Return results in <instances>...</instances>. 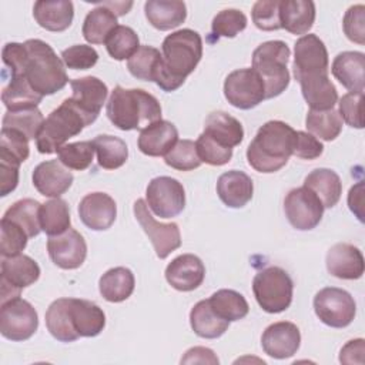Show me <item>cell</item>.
Wrapping results in <instances>:
<instances>
[{
	"instance_id": "1",
	"label": "cell",
	"mask_w": 365,
	"mask_h": 365,
	"mask_svg": "<svg viewBox=\"0 0 365 365\" xmlns=\"http://www.w3.org/2000/svg\"><path fill=\"white\" fill-rule=\"evenodd\" d=\"M163 60L155 74V84L167 91L180 88L202 57V38L191 29L168 34L163 41Z\"/></svg>"
},
{
	"instance_id": "2",
	"label": "cell",
	"mask_w": 365,
	"mask_h": 365,
	"mask_svg": "<svg viewBox=\"0 0 365 365\" xmlns=\"http://www.w3.org/2000/svg\"><path fill=\"white\" fill-rule=\"evenodd\" d=\"M297 131L279 120L259 127L247 148L248 164L258 173L269 174L281 170L294 153Z\"/></svg>"
},
{
	"instance_id": "3",
	"label": "cell",
	"mask_w": 365,
	"mask_h": 365,
	"mask_svg": "<svg viewBox=\"0 0 365 365\" xmlns=\"http://www.w3.org/2000/svg\"><path fill=\"white\" fill-rule=\"evenodd\" d=\"M106 114L120 130H144L147 125L161 120V106L158 100L141 88L114 87L111 91Z\"/></svg>"
},
{
	"instance_id": "4",
	"label": "cell",
	"mask_w": 365,
	"mask_h": 365,
	"mask_svg": "<svg viewBox=\"0 0 365 365\" xmlns=\"http://www.w3.org/2000/svg\"><path fill=\"white\" fill-rule=\"evenodd\" d=\"M24 46L27 50L24 77L31 88L43 97L63 90L68 77L63 60L57 57L53 47L38 38H30Z\"/></svg>"
},
{
	"instance_id": "5",
	"label": "cell",
	"mask_w": 365,
	"mask_h": 365,
	"mask_svg": "<svg viewBox=\"0 0 365 365\" xmlns=\"http://www.w3.org/2000/svg\"><path fill=\"white\" fill-rule=\"evenodd\" d=\"M90 120L73 103L66 98L56 110H53L40 128L36 145L41 154L57 153L68 138L80 134L84 127L90 125Z\"/></svg>"
},
{
	"instance_id": "6",
	"label": "cell",
	"mask_w": 365,
	"mask_h": 365,
	"mask_svg": "<svg viewBox=\"0 0 365 365\" xmlns=\"http://www.w3.org/2000/svg\"><path fill=\"white\" fill-rule=\"evenodd\" d=\"M289 47L281 40L259 44L252 53V68L259 74L265 87V98L279 96L289 84Z\"/></svg>"
},
{
	"instance_id": "7",
	"label": "cell",
	"mask_w": 365,
	"mask_h": 365,
	"mask_svg": "<svg viewBox=\"0 0 365 365\" xmlns=\"http://www.w3.org/2000/svg\"><path fill=\"white\" fill-rule=\"evenodd\" d=\"M294 282L279 267H267L258 271L252 281V292L258 305L268 314H278L292 302Z\"/></svg>"
},
{
	"instance_id": "8",
	"label": "cell",
	"mask_w": 365,
	"mask_h": 365,
	"mask_svg": "<svg viewBox=\"0 0 365 365\" xmlns=\"http://www.w3.org/2000/svg\"><path fill=\"white\" fill-rule=\"evenodd\" d=\"M314 311L321 322L332 328L348 327L356 314L352 295L336 287H327L314 297Z\"/></svg>"
},
{
	"instance_id": "9",
	"label": "cell",
	"mask_w": 365,
	"mask_h": 365,
	"mask_svg": "<svg viewBox=\"0 0 365 365\" xmlns=\"http://www.w3.org/2000/svg\"><path fill=\"white\" fill-rule=\"evenodd\" d=\"M38 327V317L34 307L20 298H11L1 302L0 332L10 341L29 339Z\"/></svg>"
},
{
	"instance_id": "10",
	"label": "cell",
	"mask_w": 365,
	"mask_h": 365,
	"mask_svg": "<svg viewBox=\"0 0 365 365\" xmlns=\"http://www.w3.org/2000/svg\"><path fill=\"white\" fill-rule=\"evenodd\" d=\"M224 96L240 110L254 108L265 100L264 81L254 68L234 70L224 81Z\"/></svg>"
},
{
	"instance_id": "11",
	"label": "cell",
	"mask_w": 365,
	"mask_h": 365,
	"mask_svg": "<svg viewBox=\"0 0 365 365\" xmlns=\"http://www.w3.org/2000/svg\"><path fill=\"white\" fill-rule=\"evenodd\" d=\"M147 205L160 218L177 217L185 207L182 184L167 175L153 178L145 190Z\"/></svg>"
},
{
	"instance_id": "12",
	"label": "cell",
	"mask_w": 365,
	"mask_h": 365,
	"mask_svg": "<svg viewBox=\"0 0 365 365\" xmlns=\"http://www.w3.org/2000/svg\"><path fill=\"white\" fill-rule=\"evenodd\" d=\"M40 277L38 264L29 255L4 257L0 272V301L20 297L23 288L34 284Z\"/></svg>"
},
{
	"instance_id": "13",
	"label": "cell",
	"mask_w": 365,
	"mask_h": 365,
	"mask_svg": "<svg viewBox=\"0 0 365 365\" xmlns=\"http://www.w3.org/2000/svg\"><path fill=\"white\" fill-rule=\"evenodd\" d=\"M134 215L147 237L150 238L154 251L160 259L167 258L173 251L181 247V234L175 222L163 224L154 220L148 211V205L144 200H137L134 202Z\"/></svg>"
},
{
	"instance_id": "14",
	"label": "cell",
	"mask_w": 365,
	"mask_h": 365,
	"mask_svg": "<svg viewBox=\"0 0 365 365\" xmlns=\"http://www.w3.org/2000/svg\"><path fill=\"white\" fill-rule=\"evenodd\" d=\"M324 210L321 200L304 185L291 190L284 200L287 220L299 231H309L315 228L322 220Z\"/></svg>"
},
{
	"instance_id": "15",
	"label": "cell",
	"mask_w": 365,
	"mask_h": 365,
	"mask_svg": "<svg viewBox=\"0 0 365 365\" xmlns=\"http://www.w3.org/2000/svg\"><path fill=\"white\" fill-rule=\"evenodd\" d=\"M294 76L302 77L328 74V51L324 41L315 34H305L295 41Z\"/></svg>"
},
{
	"instance_id": "16",
	"label": "cell",
	"mask_w": 365,
	"mask_h": 365,
	"mask_svg": "<svg viewBox=\"0 0 365 365\" xmlns=\"http://www.w3.org/2000/svg\"><path fill=\"white\" fill-rule=\"evenodd\" d=\"M47 251L50 259L63 269H76L81 267L87 257V244L83 235L68 228L60 235L48 237Z\"/></svg>"
},
{
	"instance_id": "17",
	"label": "cell",
	"mask_w": 365,
	"mask_h": 365,
	"mask_svg": "<svg viewBox=\"0 0 365 365\" xmlns=\"http://www.w3.org/2000/svg\"><path fill=\"white\" fill-rule=\"evenodd\" d=\"M264 352L275 359H285L297 354L301 345V334L295 324L288 321L274 322L265 328L261 336Z\"/></svg>"
},
{
	"instance_id": "18",
	"label": "cell",
	"mask_w": 365,
	"mask_h": 365,
	"mask_svg": "<svg viewBox=\"0 0 365 365\" xmlns=\"http://www.w3.org/2000/svg\"><path fill=\"white\" fill-rule=\"evenodd\" d=\"M73 96L70 97L73 103L81 110V113L94 123L100 114L103 104L106 103L108 88L103 80L87 76L81 78H74L70 81Z\"/></svg>"
},
{
	"instance_id": "19",
	"label": "cell",
	"mask_w": 365,
	"mask_h": 365,
	"mask_svg": "<svg viewBox=\"0 0 365 365\" xmlns=\"http://www.w3.org/2000/svg\"><path fill=\"white\" fill-rule=\"evenodd\" d=\"M117 215L115 201L106 192H90L78 204L81 222L93 231H104L113 225Z\"/></svg>"
},
{
	"instance_id": "20",
	"label": "cell",
	"mask_w": 365,
	"mask_h": 365,
	"mask_svg": "<svg viewBox=\"0 0 365 365\" xmlns=\"http://www.w3.org/2000/svg\"><path fill=\"white\" fill-rule=\"evenodd\" d=\"M205 277L202 261L194 254L175 257L165 268L167 282L177 291L188 292L198 288Z\"/></svg>"
},
{
	"instance_id": "21",
	"label": "cell",
	"mask_w": 365,
	"mask_h": 365,
	"mask_svg": "<svg viewBox=\"0 0 365 365\" xmlns=\"http://www.w3.org/2000/svg\"><path fill=\"white\" fill-rule=\"evenodd\" d=\"M73 174L58 160L40 163L33 171V185L44 197L58 198L73 184Z\"/></svg>"
},
{
	"instance_id": "22",
	"label": "cell",
	"mask_w": 365,
	"mask_h": 365,
	"mask_svg": "<svg viewBox=\"0 0 365 365\" xmlns=\"http://www.w3.org/2000/svg\"><path fill=\"white\" fill-rule=\"evenodd\" d=\"M327 269L339 279H358L364 274V257L359 248L338 242L327 252Z\"/></svg>"
},
{
	"instance_id": "23",
	"label": "cell",
	"mask_w": 365,
	"mask_h": 365,
	"mask_svg": "<svg viewBox=\"0 0 365 365\" xmlns=\"http://www.w3.org/2000/svg\"><path fill=\"white\" fill-rule=\"evenodd\" d=\"M178 141L175 125L167 120H158L140 131L138 150L150 157L165 155Z\"/></svg>"
},
{
	"instance_id": "24",
	"label": "cell",
	"mask_w": 365,
	"mask_h": 365,
	"mask_svg": "<svg viewBox=\"0 0 365 365\" xmlns=\"http://www.w3.org/2000/svg\"><path fill=\"white\" fill-rule=\"evenodd\" d=\"M365 54L361 51H342L332 61V76L349 91L364 93Z\"/></svg>"
},
{
	"instance_id": "25",
	"label": "cell",
	"mask_w": 365,
	"mask_h": 365,
	"mask_svg": "<svg viewBox=\"0 0 365 365\" xmlns=\"http://www.w3.org/2000/svg\"><path fill=\"white\" fill-rule=\"evenodd\" d=\"M254 192L252 180L238 170H231L220 175L217 181V194L230 208H241L251 201Z\"/></svg>"
},
{
	"instance_id": "26",
	"label": "cell",
	"mask_w": 365,
	"mask_h": 365,
	"mask_svg": "<svg viewBox=\"0 0 365 365\" xmlns=\"http://www.w3.org/2000/svg\"><path fill=\"white\" fill-rule=\"evenodd\" d=\"M33 16L40 27L58 33L71 26L74 6L70 0H38L34 3Z\"/></svg>"
},
{
	"instance_id": "27",
	"label": "cell",
	"mask_w": 365,
	"mask_h": 365,
	"mask_svg": "<svg viewBox=\"0 0 365 365\" xmlns=\"http://www.w3.org/2000/svg\"><path fill=\"white\" fill-rule=\"evenodd\" d=\"M144 13L148 23L161 31L175 29L187 19V7L181 0H148Z\"/></svg>"
},
{
	"instance_id": "28",
	"label": "cell",
	"mask_w": 365,
	"mask_h": 365,
	"mask_svg": "<svg viewBox=\"0 0 365 365\" xmlns=\"http://www.w3.org/2000/svg\"><path fill=\"white\" fill-rule=\"evenodd\" d=\"M281 29L291 34H305L315 21V4L311 0H281Z\"/></svg>"
},
{
	"instance_id": "29",
	"label": "cell",
	"mask_w": 365,
	"mask_h": 365,
	"mask_svg": "<svg viewBox=\"0 0 365 365\" xmlns=\"http://www.w3.org/2000/svg\"><path fill=\"white\" fill-rule=\"evenodd\" d=\"M204 134L222 147H235L244 140L242 124L224 111H212L204 123Z\"/></svg>"
},
{
	"instance_id": "30",
	"label": "cell",
	"mask_w": 365,
	"mask_h": 365,
	"mask_svg": "<svg viewBox=\"0 0 365 365\" xmlns=\"http://www.w3.org/2000/svg\"><path fill=\"white\" fill-rule=\"evenodd\" d=\"M301 86L302 96L311 110H332L338 101V93L328 74L302 77L297 80Z\"/></svg>"
},
{
	"instance_id": "31",
	"label": "cell",
	"mask_w": 365,
	"mask_h": 365,
	"mask_svg": "<svg viewBox=\"0 0 365 365\" xmlns=\"http://www.w3.org/2000/svg\"><path fill=\"white\" fill-rule=\"evenodd\" d=\"M70 315L80 336H97L104 329L106 315L103 309L88 299L70 298Z\"/></svg>"
},
{
	"instance_id": "32",
	"label": "cell",
	"mask_w": 365,
	"mask_h": 365,
	"mask_svg": "<svg viewBox=\"0 0 365 365\" xmlns=\"http://www.w3.org/2000/svg\"><path fill=\"white\" fill-rule=\"evenodd\" d=\"M304 187L309 188L322 202L324 208H332L341 198L342 182L339 175L329 168H315L305 180Z\"/></svg>"
},
{
	"instance_id": "33",
	"label": "cell",
	"mask_w": 365,
	"mask_h": 365,
	"mask_svg": "<svg viewBox=\"0 0 365 365\" xmlns=\"http://www.w3.org/2000/svg\"><path fill=\"white\" fill-rule=\"evenodd\" d=\"M46 327L60 342H73L80 338L70 315V298H58L46 311Z\"/></svg>"
},
{
	"instance_id": "34",
	"label": "cell",
	"mask_w": 365,
	"mask_h": 365,
	"mask_svg": "<svg viewBox=\"0 0 365 365\" xmlns=\"http://www.w3.org/2000/svg\"><path fill=\"white\" fill-rule=\"evenodd\" d=\"M134 285V274L125 267H115L106 271L98 281L100 294L108 302L125 301L133 294Z\"/></svg>"
},
{
	"instance_id": "35",
	"label": "cell",
	"mask_w": 365,
	"mask_h": 365,
	"mask_svg": "<svg viewBox=\"0 0 365 365\" xmlns=\"http://www.w3.org/2000/svg\"><path fill=\"white\" fill-rule=\"evenodd\" d=\"M190 324L192 331L207 339L220 338L227 329L230 322L220 318L211 308L208 299L198 301L190 312Z\"/></svg>"
},
{
	"instance_id": "36",
	"label": "cell",
	"mask_w": 365,
	"mask_h": 365,
	"mask_svg": "<svg viewBox=\"0 0 365 365\" xmlns=\"http://www.w3.org/2000/svg\"><path fill=\"white\" fill-rule=\"evenodd\" d=\"M117 26V16L110 9L98 4L87 13L81 31L90 44H104Z\"/></svg>"
},
{
	"instance_id": "37",
	"label": "cell",
	"mask_w": 365,
	"mask_h": 365,
	"mask_svg": "<svg viewBox=\"0 0 365 365\" xmlns=\"http://www.w3.org/2000/svg\"><path fill=\"white\" fill-rule=\"evenodd\" d=\"M93 147L97 153V163L104 170L120 168L127 161V144L115 135L100 134L93 140Z\"/></svg>"
},
{
	"instance_id": "38",
	"label": "cell",
	"mask_w": 365,
	"mask_h": 365,
	"mask_svg": "<svg viewBox=\"0 0 365 365\" xmlns=\"http://www.w3.org/2000/svg\"><path fill=\"white\" fill-rule=\"evenodd\" d=\"M1 100L7 111H19L37 107L38 103L43 100V96L31 88L24 76H19L10 78L9 86L3 88Z\"/></svg>"
},
{
	"instance_id": "39",
	"label": "cell",
	"mask_w": 365,
	"mask_h": 365,
	"mask_svg": "<svg viewBox=\"0 0 365 365\" xmlns=\"http://www.w3.org/2000/svg\"><path fill=\"white\" fill-rule=\"evenodd\" d=\"M40 208L41 204L31 198H23L16 201L11 207L7 208L3 218L17 224L26 231L29 238L37 237L41 231L40 224Z\"/></svg>"
},
{
	"instance_id": "40",
	"label": "cell",
	"mask_w": 365,
	"mask_h": 365,
	"mask_svg": "<svg viewBox=\"0 0 365 365\" xmlns=\"http://www.w3.org/2000/svg\"><path fill=\"white\" fill-rule=\"evenodd\" d=\"M208 302L212 311L228 322L242 319L250 311L247 299L234 289H218L208 298Z\"/></svg>"
},
{
	"instance_id": "41",
	"label": "cell",
	"mask_w": 365,
	"mask_h": 365,
	"mask_svg": "<svg viewBox=\"0 0 365 365\" xmlns=\"http://www.w3.org/2000/svg\"><path fill=\"white\" fill-rule=\"evenodd\" d=\"M41 231L48 237L60 235L70 228V208L63 198H53L40 208Z\"/></svg>"
},
{
	"instance_id": "42",
	"label": "cell",
	"mask_w": 365,
	"mask_h": 365,
	"mask_svg": "<svg viewBox=\"0 0 365 365\" xmlns=\"http://www.w3.org/2000/svg\"><path fill=\"white\" fill-rule=\"evenodd\" d=\"M305 127L314 137H319L324 141H332L342 130V120L334 108L327 111L309 110L305 118Z\"/></svg>"
},
{
	"instance_id": "43",
	"label": "cell",
	"mask_w": 365,
	"mask_h": 365,
	"mask_svg": "<svg viewBox=\"0 0 365 365\" xmlns=\"http://www.w3.org/2000/svg\"><path fill=\"white\" fill-rule=\"evenodd\" d=\"M163 54L155 47L140 46L138 50L128 58L127 68L130 74L138 80L154 81Z\"/></svg>"
},
{
	"instance_id": "44",
	"label": "cell",
	"mask_w": 365,
	"mask_h": 365,
	"mask_svg": "<svg viewBox=\"0 0 365 365\" xmlns=\"http://www.w3.org/2000/svg\"><path fill=\"white\" fill-rule=\"evenodd\" d=\"M43 123L44 117L37 107L19 111H7L3 117V127L17 130L23 133L29 140L37 138Z\"/></svg>"
},
{
	"instance_id": "45",
	"label": "cell",
	"mask_w": 365,
	"mask_h": 365,
	"mask_svg": "<svg viewBox=\"0 0 365 365\" xmlns=\"http://www.w3.org/2000/svg\"><path fill=\"white\" fill-rule=\"evenodd\" d=\"M106 48L114 60H128L140 47L137 33L128 26H117L106 40Z\"/></svg>"
},
{
	"instance_id": "46",
	"label": "cell",
	"mask_w": 365,
	"mask_h": 365,
	"mask_svg": "<svg viewBox=\"0 0 365 365\" xmlns=\"http://www.w3.org/2000/svg\"><path fill=\"white\" fill-rule=\"evenodd\" d=\"M29 138L13 128L1 127L0 133V158L21 164L29 158Z\"/></svg>"
},
{
	"instance_id": "47",
	"label": "cell",
	"mask_w": 365,
	"mask_h": 365,
	"mask_svg": "<svg viewBox=\"0 0 365 365\" xmlns=\"http://www.w3.org/2000/svg\"><path fill=\"white\" fill-rule=\"evenodd\" d=\"M58 161L64 164L67 168L83 171L88 168L93 163L94 157V147L93 141H77L64 144L57 151Z\"/></svg>"
},
{
	"instance_id": "48",
	"label": "cell",
	"mask_w": 365,
	"mask_h": 365,
	"mask_svg": "<svg viewBox=\"0 0 365 365\" xmlns=\"http://www.w3.org/2000/svg\"><path fill=\"white\" fill-rule=\"evenodd\" d=\"M164 161L168 167L178 171H191L201 165L195 143L191 140H178L177 144L164 155Z\"/></svg>"
},
{
	"instance_id": "49",
	"label": "cell",
	"mask_w": 365,
	"mask_h": 365,
	"mask_svg": "<svg viewBox=\"0 0 365 365\" xmlns=\"http://www.w3.org/2000/svg\"><path fill=\"white\" fill-rule=\"evenodd\" d=\"M247 27V16L237 9H225L212 19L211 30L215 37L232 38Z\"/></svg>"
},
{
	"instance_id": "50",
	"label": "cell",
	"mask_w": 365,
	"mask_h": 365,
	"mask_svg": "<svg viewBox=\"0 0 365 365\" xmlns=\"http://www.w3.org/2000/svg\"><path fill=\"white\" fill-rule=\"evenodd\" d=\"M0 254L1 257H16L21 254V251L27 245L29 235L23 228H20L17 224L1 218L0 221Z\"/></svg>"
},
{
	"instance_id": "51",
	"label": "cell",
	"mask_w": 365,
	"mask_h": 365,
	"mask_svg": "<svg viewBox=\"0 0 365 365\" xmlns=\"http://www.w3.org/2000/svg\"><path fill=\"white\" fill-rule=\"evenodd\" d=\"M279 1L281 0H258L252 6L251 17L257 29L264 31H274L281 29Z\"/></svg>"
},
{
	"instance_id": "52",
	"label": "cell",
	"mask_w": 365,
	"mask_h": 365,
	"mask_svg": "<svg viewBox=\"0 0 365 365\" xmlns=\"http://www.w3.org/2000/svg\"><path fill=\"white\" fill-rule=\"evenodd\" d=\"M195 150L198 154V158L201 163L210 164V165H224L230 163L232 157V148L222 147L217 144L214 140H211L204 133L200 134V137L195 141Z\"/></svg>"
},
{
	"instance_id": "53",
	"label": "cell",
	"mask_w": 365,
	"mask_h": 365,
	"mask_svg": "<svg viewBox=\"0 0 365 365\" xmlns=\"http://www.w3.org/2000/svg\"><path fill=\"white\" fill-rule=\"evenodd\" d=\"M61 60L66 67L73 70H87L96 66L98 53L87 44H74L61 53Z\"/></svg>"
},
{
	"instance_id": "54",
	"label": "cell",
	"mask_w": 365,
	"mask_h": 365,
	"mask_svg": "<svg viewBox=\"0 0 365 365\" xmlns=\"http://www.w3.org/2000/svg\"><path fill=\"white\" fill-rule=\"evenodd\" d=\"M362 98L364 93H346L339 98L338 114L348 125L355 128L364 127L362 117Z\"/></svg>"
},
{
	"instance_id": "55",
	"label": "cell",
	"mask_w": 365,
	"mask_h": 365,
	"mask_svg": "<svg viewBox=\"0 0 365 365\" xmlns=\"http://www.w3.org/2000/svg\"><path fill=\"white\" fill-rule=\"evenodd\" d=\"M342 27L345 36L358 44L365 43V7L364 4L351 6L344 16Z\"/></svg>"
},
{
	"instance_id": "56",
	"label": "cell",
	"mask_w": 365,
	"mask_h": 365,
	"mask_svg": "<svg viewBox=\"0 0 365 365\" xmlns=\"http://www.w3.org/2000/svg\"><path fill=\"white\" fill-rule=\"evenodd\" d=\"M3 63L9 67L11 77H19V76H24V64H26V58H27V50L24 43H7L3 47Z\"/></svg>"
},
{
	"instance_id": "57",
	"label": "cell",
	"mask_w": 365,
	"mask_h": 365,
	"mask_svg": "<svg viewBox=\"0 0 365 365\" xmlns=\"http://www.w3.org/2000/svg\"><path fill=\"white\" fill-rule=\"evenodd\" d=\"M324 153L322 143L309 133L297 131L292 155L302 160H315Z\"/></svg>"
},
{
	"instance_id": "58",
	"label": "cell",
	"mask_w": 365,
	"mask_h": 365,
	"mask_svg": "<svg viewBox=\"0 0 365 365\" xmlns=\"http://www.w3.org/2000/svg\"><path fill=\"white\" fill-rule=\"evenodd\" d=\"M19 167L20 164L0 158V195L6 197L16 190L19 184Z\"/></svg>"
},
{
	"instance_id": "59",
	"label": "cell",
	"mask_w": 365,
	"mask_h": 365,
	"mask_svg": "<svg viewBox=\"0 0 365 365\" xmlns=\"http://www.w3.org/2000/svg\"><path fill=\"white\" fill-rule=\"evenodd\" d=\"M364 339H352L345 344L339 354V361L342 364H364Z\"/></svg>"
},
{
	"instance_id": "60",
	"label": "cell",
	"mask_w": 365,
	"mask_h": 365,
	"mask_svg": "<svg viewBox=\"0 0 365 365\" xmlns=\"http://www.w3.org/2000/svg\"><path fill=\"white\" fill-rule=\"evenodd\" d=\"M218 358L210 348L194 346L181 358V364H218Z\"/></svg>"
},
{
	"instance_id": "61",
	"label": "cell",
	"mask_w": 365,
	"mask_h": 365,
	"mask_svg": "<svg viewBox=\"0 0 365 365\" xmlns=\"http://www.w3.org/2000/svg\"><path fill=\"white\" fill-rule=\"evenodd\" d=\"M362 182H358L349 190L348 194V205L349 210L358 217V220L362 222L364 221V214H362Z\"/></svg>"
},
{
	"instance_id": "62",
	"label": "cell",
	"mask_w": 365,
	"mask_h": 365,
	"mask_svg": "<svg viewBox=\"0 0 365 365\" xmlns=\"http://www.w3.org/2000/svg\"><path fill=\"white\" fill-rule=\"evenodd\" d=\"M98 4L110 9L115 16H124L131 9L133 1H128V3H124V1H103V3H98Z\"/></svg>"
}]
</instances>
